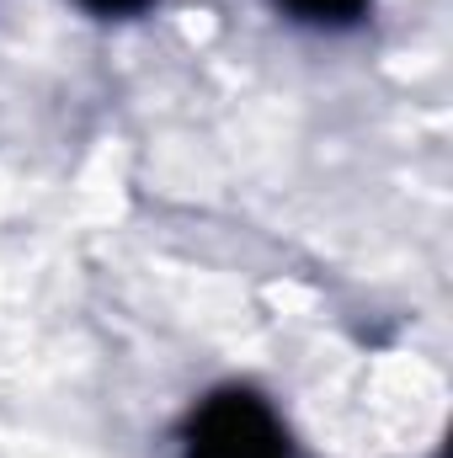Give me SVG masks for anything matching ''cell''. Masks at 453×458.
I'll return each instance as SVG.
<instances>
[{
    "label": "cell",
    "mask_w": 453,
    "mask_h": 458,
    "mask_svg": "<svg viewBox=\"0 0 453 458\" xmlns=\"http://www.w3.org/2000/svg\"><path fill=\"white\" fill-rule=\"evenodd\" d=\"M299 21H321V27H341V21H357L368 0H283Z\"/></svg>",
    "instance_id": "obj_2"
},
{
    "label": "cell",
    "mask_w": 453,
    "mask_h": 458,
    "mask_svg": "<svg viewBox=\"0 0 453 458\" xmlns=\"http://www.w3.org/2000/svg\"><path fill=\"white\" fill-rule=\"evenodd\" d=\"M187 458H294V443L283 421L267 411V400L245 389H225L192 411Z\"/></svg>",
    "instance_id": "obj_1"
},
{
    "label": "cell",
    "mask_w": 453,
    "mask_h": 458,
    "mask_svg": "<svg viewBox=\"0 0 453 458\" xmlns=\"http://www.w3.org/2000/svg\"><path fill=\"white\" fill-rule=\"evenodd\" d=\"M86 11H97V16H139L150 0H81Z\"/></svg>",
    "instance_id": "obj_3"
}]
</instances>
